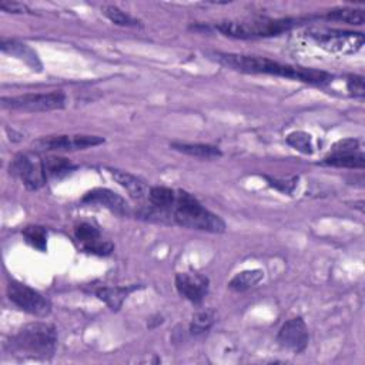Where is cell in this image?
Instances as JSON below:
<instances>
[{"label":"cell","instance_id":"obj_1","mask_svg":"<svg viewBox=\"0 0 365 365\" xmlns=\"http://www.w3.org/2000/svg\"><path fill=\"white\" fill-rule=\"evenodd\" d=\"M211 57H214L215 61L242 73L279 76V77L294 78V80H299V81L317 84V86H324L332 81V76L328 74L327 71L305 68V67H298L291 64H282L279 61H274L267 57L235 54V53H212Z\"/></svg>","mask_w":365,"mask_h":365},{"label":"cell","instance_id":"obj_2","mask_svg":"<svg viewBox=\"0 0 365 365\" xmlns=\"http://www.w3.org/2000/svg\"><path fill=\"white\" fill-rule=\"evenodd\" d=\"M170 222L185 228L221 234L225 231V222L220 215L207 210L192 194L184 190H175L173 207L168 211Z\"/></svg>","mask_w":365,"mask_h":365},{"label":"cell","instance_id":"obj_3","mask_svg":"<svg viewBox=\"0 0 365 365\" xmlns=\"http://www.w3.org/2000/svg\"><path fill=\"white\" fill-rule=\"evenodd\" d=\"M299 23L298 19H252L227 20L215 24V29L228 37L258 38L278 36Z\"/></svg>","mask_w":365,"mask_h":365},{"label":"cell","instance_id":"obj_4","mask_svg":"<svg viewBox=\"0 0 365 365\" xmlns=\"http://www.w3.org/2000/svg\"><path fill=\"white\" fill-rule=\"evenodd\" d=\"M13 346L30 356L48 358L57 346V331L48 322H30L14 335Z\"/></svg>","mask_w":365,"mask_h":365},{"label":"cell","instance_id":"obj_5","mask_svg":"<svg viewBox=\"0 0 365 365\" xmlns=\"http://www.w3.org/2000/svg\"><path fill=\"white\" fill-rule=\"evenodd\" d=\"M308 36L319 48L334 54H355L364 46V34L358 31L321 29L308 31Z\"/></svg>","mask_w":365,"mask_h":365},{"label":"cell","instance_id":"obj_6","mask_svg":"<svg viewBox=\"0 0 365 365\" xmlns=\"http://www.w3.org/2000/svg\"><path fill=\"white\" fill-rule=\"evenodd\" d=\"M66 106V94L61 90L50 93H27L23 96L3 97L1 107L23 111H53Z\"/></svg>","mask_w":365,"mask_h":365},{"label":"cell","instance_id":"obj_7","mask_svg":"<svg viewBox=\"0 0 365 365\" xmlns=\"http://www.w3.org/2000/svg\"><path fill=\"white\" fill-rule=\"evenodd\" d=\"M9 170L10 174L17 177L29 190H38L48 181L43 158L33 153L17 154L10 163Z\"/></svg>","mask_w":365,"mask_h":365},{"label":"cell","instance_id":"obj_8","mask_svg":"<svg viewBox=\"0 0 365 365\" xmlns=\"http://www.w3.org/2000/svg\"><path fill=\"white\" fill-rule=\"evenodd\" d=\"M7 297L21 311L36 317H46L51 311V304L44 295L16 279L7 284Z\"/></svg>","mask_w":365,"mask_h":365},{"label":"cell","instance_id":"obj_9","mask_svg":"<svg viewBox=\"0 0 365 365\" xmlns=\"http://www.w3.org/2000/svg\"><path fill=\"white\" fill-rule=\"evenodd\" d=\"M103 143H104V138L98 135L60 134V135L41 137L36 140L33 145L38 150H46V151H74V150H84L87 147L100 145Z\"/></svg>","mask_w":365,"mask_h":365},{"label":"cell","instance_id":"obj_10","mask_svg":"<svg viewBox=\"0 0 365 365\" xmlns=\"http://www.w3.org/2000/svg\"><path fill=\"white\" fill-rule=\"evenodd\" d=\"M277 341L281 348L291 351L294 354L302 352L309 341L308 328L301 317H295L284 322V325L279 328Z\"/></svg>","mask_w":365,"mask_h":365},{"label":"cell","instance_id":"obj_11","mask_svg":"<svg viewBox=\"0 0 365 365\" xmlns=\"http://www.w3.org/2000/svg\"><path fill=\"white\" fill-rule=\"evenodd\" d=\"M81 202L88 204V205L104 207L108 211H111L117 215H121V217H125L131 212L127 201L120 194H117L108 188H93V190L87 191L81 197Z\"/></svg>","mask_w":365,"mask_h":365},{"label":"cell","instance_id":"obj_12","mask_svg":"<svg viewBox=\"0 0 365 365\" xmlns=\"http://www.w3.org/2000/svg\"><path fill=\"white\" fill-rule=\"evenodd\" d=\"M74 237L86 252L96 255H108L113 251V244L101 238L97 227L90 222H80L74 228Z\"/></svg>","mask_w":365,"mask_h":365},{"label":"cell","instance_id":"obj_13","mask_svg":"<svg viewBox=\"0 0 365 365\" xmlns=\"http://www.w3.org/2000/svg\"><path fill=\"white\" fill-rule=\"evenodd\" d=\"M210 281L207 277L197 272L175 274V288L185 299L200 304L208 292Z\"/></svg>","mask_w":365,"mask_h":365},{"label":"cell","instance_id":"obj_14","mask_svg":"<svg viewBox=\"0 0 365 365\" xmlns=\"http://www.w3.org/2000/svg\"><path fill=\"white\" fill-rule=\"evenodd\" d=\"M108 173L111 174V177L123 187L127 190V192L135 198V200H143L145 197H148V191H150V187L143 181L140 180L138 177L127 173V171H123V170H117V168H108Z\"/></svg>","mask_w":365,"mask_h":365},{"label":"cell","instance_id":"obj_15","mask_svg":"<svg viewBox=\"0 0 365 365\" xmlns=\"http://www.w3.org/2000/svg\"><path fill=\"white\" fill-rule=\"evenodd\" d=\"M140 285H125V287H98L94 289V294L97 295L98 299L106 302L110 309L117 311L123 305L124 299L138 289Z\"/></svg>","mask_w":365,"mask_h":365},{"label":"cell","instance_id":"obj_16","mask_svg":"<svg viewBox=\"0 0 365 365\" xmlns=\"http://www.w3.org/2000/svg\"><path fill=\"white\" fill-rule=\"evenodd\" d=\"M170 147L178 153L197 157V158H218L222 155L221 150L211 144H201V143H171Z\"/></svg>","mask_w":365,"mask_h":365},{"label":"cell","instance_id":"obj_17","mask_svg":"<svg viewBox=\"0 0 365 365\" xmlns=\"http://www.w3.org/2000/svg\"><path fill=\"white\" fill-rule=\"evenodd\" d=\"M327 165L332 167H344V168H364L365 157L359 151H349V153H329L324 161Z\"/></svg>","mask_w":365,"mask_h":365},{"label":"cell","instance_id":"obj_18","mask_svg":"<svg viewBox=\"0 0 365 365\" xmlns=\"http://www.w3.org/2000/svg\"><path fill=\"white\" fill-rule=\"evenodd\" d=\"M43 161H44L46 177L48 181L60 180L76 170V165L64 157H48V158H43Z\"/></svg>","mask_w":365,"mask_h":365},{"label":"cell","instance_id":"obj_19","mask_svg":"<svg viewBox=\"0 0 365 365\" xmlns=\"http://www.w3.org/2000/svg\"><path fill=\"white\" fill-rule=\"evenodd\" d=\"M264 278V271L262 269H244L238 274H235L231 281L228 282V288L237 292L247 291L252 287H255L261 279Z\"/></svg>","mask_w":365,"mask_h":365},{"label":"cell","instance_id":"obj_20","mask_svg":"<svg viewBox=\"0 0 365 365\" xmlns=\"http://www.w3.org/2000/svg\"><path fill=\"white\" fill-rule=\"evenodd\" d=\"M325 19L336 20V21H342V23H348V24L361 26L364 23V20H365V14H364V10H361V9L341 7V9L329 10L325 14Z\"/></svg>","mask_w":365,"mask_h":365},{"label":"cell","instance_id":"obj_21","mask_svg":"<svg viewBox=\"0 0 365 365\" xmlns=\"http://www.w3.org/2000/svg\"><path fill=\"white\" fill-rule=\"evenodd\" d=\"M1 50H3L4 53H9V54H11V56H16V57L24 60V61L29 63L33 68L40 67V63H38V58H37L36 53H34L31 48H29L26 44L16 43V41H11V40H10V41L3 40V41H1Z\"/></svg>","mask_w":365,"mask_h":365},{"label":"cell","instance_id":"obj_22","mask_svg":"<svg viewBox=\"0 0 365 365\" xmlns=\"http://www.w3.org/2000/svg\"><path fill=\"white\" fill-rule=\"evenodd\" d=\"M26 242L36 248L40 252H44L47 250V231L44 227L40 225H27L21 231Z\"/></svg>","mask_w":365,"mask_h":365},{"label":"cell","instance_id":"obj_23","mask_svg":"<svg viewBox=\"0 0 365 365\" xmlns=\"http://www.w3.org/2000/svg\"><path fill=\"white\" fill-rule=\"evenodd\" d=\"M103 13L108 20H111L117 26H124V27H137V26H140V21L137 19H134L128 13L123 11L117 6H104Z\"/></svg>","mask_w":365,"mask_h":365},{"label":"cell","instance_id":"obj_24","mask_svg":"<svg viewBox=\"0 0 365 365\" xmlns=\"http://www.w3.org/2000/svg\"><path fill=\"white\" fill-rule=\"evenodd\" d=\"M287 143L297 151L302 154H312L314 153V143L312 135L305 131H292L287 135Z\"/></svg>","mask_w":365,"mask_h":365},{"label":"cell","instance_id":"obj_25","mask_svg":"<svg viewBox=\"0 0 365 365\" xmlns=\"http://www.w3.org/2000/svg\"><path fill=\"white\" fill-rule=\"evenodd\" d=\"M214 324V312L212 311H200L192 317L190 324V332L195 336L208 332L211 325Z\"/></svg>","mask_w":365,"mask_h":365},{"label":"cell","instance_id":"obj_26","mask_svg":"<svg viewBox=\"0 0 365 365\" xmlns=\"http://www.w3.org/2000/svg\"><path fill=\"white\" fill-rule=\"evenodd\" d=\"M264 178L268 181V184L271 187H274L275 190L284 192V194H292V191L297 187V177H291V178H275V177H269V175H264Z\"/></svg>","mask_w":365,"mask_h":365},{"label":"cell","instance_id":"obj_27","mask_svg":"<svg viewBox=\"0 0 365 365\" xmlns=\"http://www.w3.org/2000/svg\"><path fill=\"white\" fill-rule=\"evenodd\" d=\"M346 88L348 91L355 97H364L365 94V83L362 76H349L346 80Z\"/></svg>","mask_w":365,"mask_h":365},{"label":"cell","instance_id":"obj_28","mask_svg":"<svg viewBox=\"0 0 365 365\" xmlns=\"http://www.w3.org/2000/svg\"><path fill=\"white\" fill-rule=\"evenodd\" d=\"M358 148V141L354 138H346L342 141H338L331 153H349V151H356Z\"/></svg>","mask_w":365,"mask_h":365},{"label":"cell","instance_id":"obj_29","mask_svg":"<svg viewBox=\"0 0 365 365\" xmlns=\"http://www.w3.org/2000/svg\"><path fill=\"white\" fill-rule=\"evenodd\" d=\"M0 9L9 13H24L27 11V7L19 1H1Z\"/></svg>","mask_w":365,"mask_h":365}]
</instances>
